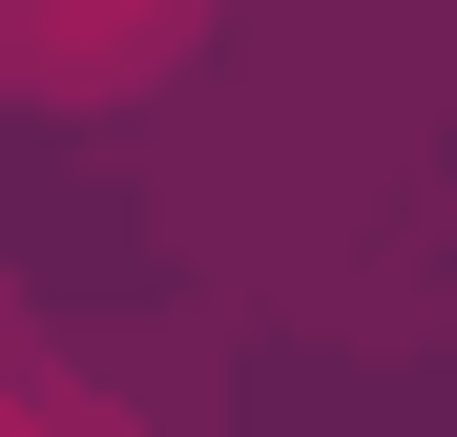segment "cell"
Instances as JSON below:
<instances>
[{
	"label": "cell",
	"instance_id": "obj_1",
	"mask_svg": "<svg viewBox=\"0 0 457 437\" xmlns=\"http://www.w3.org/2000/svg\"><path fill=\"white\" fill-rule=\"evenodd\" d=\"M0 437H125L104 396H0Z\"/></svg>",
	"mask_w": 457,
	"mask_h": 437
},
{
	"label": "cell",
	"instance_id": "obj_2",
	"mask_svg": "<svg viewBox=\"0 0 457 437\" xmlns=\"http://www.w3.org/2000/svg\"><path fill=\"white\" fill-rule=\"evenodd\" d=\"M0 313H21V291H0ZM0 396H42V375H21V354H0Z\"/></svg>",
	"mask_w": 457,
	"mask_h": 437
}]
</instances>
